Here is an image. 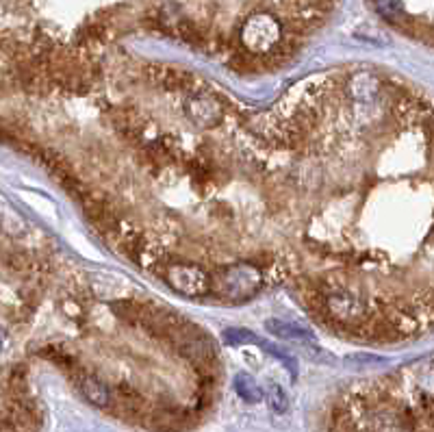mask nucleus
I'll use <instances>...</instances> for the list:
<instances>
[{
    "label": "nucleus",
    "mask_w": 434,
    "mask_h": 432,
    "mask_svg": "<svg viewBox=\"0 0 434 432\" xmlns=\"http://www.w3.org/2000/svg\"><path fill=\"white\" fill-rule=\"evenodd\" d=\"M265 281L267 278L258 265H254L252 261H239L208 272V293H215L224 302L239 304L261 293Z\"/></svg>",
    "instance_id": "1"
},
{
    "label": "nucleus",
    "mask_w": 434,
    "mask_h": 432,
    "mask_svg": "<svg viewBox=\"0 0 434 432\" xmlns=\"http://www.w3.org/2000/svg\"><path fill=\"white\" fill-rule=\"evenodd\" d=\"M241 39L250 55H274L283 41L281 22L269 14H254L246 20Z\"/></svg>",
    "instance_id": "2"
},
{
    "label": "nucleus",
    "mask_w": 434,
    "mask_h": 432,
    "mask_svg": "<svg viewBox=\"0 0 434 432\" xmlns=\"http://www.w3.org/2000/svg\"><path fill=\"white\" fill-rule=\"evenodd\" d=\"M321 313L328 317L330 321L339 323V326H356V323H363L367 306L365 302L352 293L350 289H323L321 291Z\"/></svg>",
    "instance_id": "3"
},
{
    "label": "nucleus",
    "mask_w": 434,
    "mask_h": 432,
    "mask_svg": "<svg viewBox=\"0 0 434 432\" xmlns=\"http://www.w3.org/2000/svg\"><path fill=\"white\" fill-rule=\"evenodd\" d=\"M161 276L176 293H181L185 298L208 296V272L196 263H187V261L170 263L161 272Z\"/></svg>",
    "instance_id": "4"
},
{
    "label": "nucleus",
    "mask_w": 434,
    "mask_h": 432,
    "mask_svg": "<svg viewBox=\"0 0 434 432\" xmlns=\"http://www.w3.org/2000/svg\"><path fill=\"white\" fill-rule=\"evenodd\" d=\"M183 111L185 116L202 131L217 129L226 120V106L224 102L206 91H193L189 98L183 102Z\"/></svg>",
    "instance_id": "5"
},
{
    "label": "nucleus",
    "mask_w": 434,
    "mask_h": 432,
    "mask_svg": "<svg viewBox=\"0 0 434 432\" xmlns=\"http://www.w3.org/2000/svg\"><path fill=\"white\" fill-rule=\"evenodd\" d=\"M72 378H74L79 391L83 393V398L87 402H91L98 408H106L108 404H111L113 393H111V389H108V385L102 381V378H98L96 373H89V371H85L81 367L72 371Z\"/></svg>",
    "instance_id": "6"
},
{
    "label": "nucleus",
    "mask_w": 434,
    "mask_h": 432,
    "mask_svg": "<svg viewBox=\"0 0 434 432\" xmlns=\"http://www.w3.org/2000/svg\"><path fill=\"white\" fill-rule=\"evenodd\" d=\"M348 91L354 100H371L380 91V79L367 70H358L348 79Z\"/></svg>",
    "instance_id": "7"
},
{
    "label": "nucleus",
    "mask_w": 434,
    "mask_h": 432,
    "mask_svg": "<svg viewBox=\"0 0 434 432\" xmlns=\"http://www.w3.org/2000/svg\"><path fill=\"white\" fill-rule=\"evenodd\" d=\"M265 328L276 335L281 339H289V341H300V343H315L311 331H306L300 323H291V321H283V319H267Z\"/></svg>",
    "instance_id": "8"
},
{
    "label": "nucleus",
    "mask_w": 434,
    "mask_h": 432,
    "mask_svg": "<svg viewBox=\"0 0 434 432\" xmlns=\"http://www.w3.org/2000/svg\"><path fill=\"white\" fill-rule=\"evenodd\" d=\"M373 7L380 16L389 22H393V24H400L404 20L402 0H373Z\"/></svg>",
    "instance_id": "9"
},
{
    "label": "nucleus",
    "mask_w": 434,
    "mask_h": 432,
    "mask_svg": "<svg viewBox=\"0 0 434 432\" xmlns=\"http://www.w3.org/2000/svg\"><path fill=\"white\" fill-rule=\"evenodd\" d=\"M235 389L248 402H258L263 398V391L258 389V385L252 381V376H248V373H239L235 378Z\"/></svg>",
    "instance_id": "10"
},
{
    "label": "nucleus",
    "mask_w": 434,
    "mask_h": 432,
    "mask_svg": "<svg viewBox=\"0 0 434 432\" xmlns=\"http://www.w3.org/2000/svg\"><path fill=\"white\" fill-rule=\"evenodd\" d=\"M61 311H64V315H66L68 319L76 321L79 326L87 321V315H89V313H87V306L81 304L76 298H66V300H61Z\"/></svg>",
    "instance_id": "11"
},
{
    "label": "nucleus",
    "mask_w": 434,
    "mask_h": 432,
    "mask_svg": "<svg viewBox=\"0 0 434 432\" xmlns=\"http://www.w3.org/2000/svg\"><path fill=\"white\" fill-rule=\"evenodd\" d=\"M224 339L228 343H233V346H237V343H254V346H258L261 343V339L254 333L246 331V328H228V331H224Z\"/></svg>",
    "instance_id": "12"
},
{
    "label": "nucleus",
    "mask_w": 434,
    "mask_h": 432,
    "mask_svg": "<svg viewBox=\"0 0 434 432\" xmlns=\"http://www.w3.org/2000/svg\"><path fill=\"white\" fill-rule=\"evenodd\" d=\"M267 400H269V406L274 408L276 413H287L289 408V400L285 396V391L278 387V385H271L269 391H267Z\"/></svg>",
    "instance_id": "13"
},
{
    "label": "nucleus",
    "mask_w": 434,
    "mask_h": 432,
    "mask_svg": "<svg viewBox=\"0 0 434 432\" xmlns=\"http://www.w3.org/2000/svg\"><path fill=\"white\" fill-rule=\"evenodd\" d=\"M5 328L3 326H0V354H3V350H5Z\"/></svg>",
    "instance_id": "14"
}]
</instances>
